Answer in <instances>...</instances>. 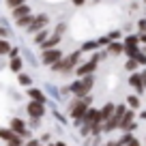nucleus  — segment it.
<instances>
[{"mask_svg":"<svg viewBox=\"0 0 146 146\" xmlns=\"http://www.w3.org/2000/svg\"><path fill=\"white\" fill-rule=\"evenodd\" d=\"M90 88H92V75H82V80H78V82L73 84L71 90L78 97H86L90 92Z\"/></svg>","mask_w":146,"mask_h":146,"instance_id":"obj_1","label":"nucleus"},{"mask_svg":"<svg viewBox=\"0 0 146 146\" xmlns=\"http://www.w3.org/2000/svg\"><path fill=\"white\" fill-rule=\"evenodd\" d=\"M88 110V99L86 97H78V99L71 103V116L73 118H82Z\"/></svg>","mask_w":146,"mask_h":146,"instance_id":"obj_2","label":"nucleus"},{"mask_svg":"<svg viewBox=\"0 0 146 146\" xmlns=\"http://www.w3.org/2000/svg\"><path fill=\"white\" fill-rule=\"evenodd\" d=\"M75 62H78V54H71V56H67V58H60L56 64H52L54 67V71H60V73H67V71H71L73 67H75Z\"/></svg>","mask_w":146,"mask_h":146,"instance_id":"obj_3","label":"nucleus"},{"mask_svg":"<svg viewBox=\"0 0 146 146\" xmlns=\"http://www.w3.org/2000/svg\"><path fill=\"white\" fill-rule=\"evenodd\" d=\"M123 114H125V108H116V110H114V114H112V118H110L108 123L103 125V131H110V129L118 127V125H120V118H123Z\"/></svg>","mask_w":146,"mask_h":146,"instance_id":"obj_4","label":"nucleus"},{"mask_svg":"<svg viewBox=\"0 0 146 146\" xmlns=\"http://www.w3.org/2000/svg\"><path fill=\"white\" fill-rule=\"evenodd\" d=\"M58 60H60V52L56 47L54 50H43V62L45 64H56Z\"/></svg>","mask_w":146,"mask_h":146,"instance_id":"obj_5","label":"nucleus"},{"mask_svg":"<svg viewBox=\"0 0 146 146\" xmlns=\"http://www.w3.org/2000/svg\"><path fill=\"white\" fill-rule=\"evenodd\" d=\"M28 112H30L32 118H41V116L45 114V108H43L41 101H32V103L28 105Z\"/></svg>","mask_w":146,"mask_h":146,"instance_id":"obj_6","label":"nucleus"},{"mask_svg":"<svg viewBox=\"0 0 146 146\" xmlns=\"http://www.w3.org/2000/svg\"><path fill=\"white\" fill-rule=\"evenodd\" d=\"M45 24H47V15H39V17L32 19V24L28 26V30H30V32H39V30H43Z\"/></svg>","mask_w":146,"mask_h":146,"instance_id":"obj_7","label":"nucleus"},{"mask_svg":"<svg viewBox=\"0 0 146 146\" xmlns=\"http://www.w3.org/2000/svg\"><path fill=\"white\" fill-rule=\"evenodd\" d=\"M0 137L7 140L9 144H19V135L15 131H9V129H0Z\"/></svg>","mask_w":146,"mask_h":146,"instance_id":"obj_8","label":"nucleus"},{"mask_svg":"<svg viewBox=\"0 0 146 146\" xmlns=\"http://www.w3.org/2000/svg\"><path fill=\"white\" fill-rule=\"evenodd\" d=\"M114 110H116L114 105H112V103H108V105H105V108H103V110L99 112V116H101V123H103V125L108 123L110 118H112V114H114Z\"/></svg>","mask_w":146,"mask_h":146,"instance_id":"obj_9","label":"nucleus"},{"mask_svg":"<svg viewBox=\"0 0 146 146\" xmlns=\"http://www.w3.org/2000/svg\"><path fill=\"white\" fill-rule=\"evenodd\" d=\"M11 129H13L17 135H26V133H28V131H26V125H24L19 118H13V120H11Z\"/></svg>","mask_w":146,"mask_h":146,"instance_id":"obj_10","label":"nucleus"},{"mask_svg":"<svg viewBox=\"0 0 146 146\" xmlns=\"http://www.w3.org/2000/svg\"><path fill=\"white\" fill-rule=\"evenodd\" d=\"M26 15H30V9H28L26 5H19V7H15V9H13V17H15V19L26 17Z\"/></svg>","mask_w":146,"mask_h":146,"instance_id":"obj_11","label":"nucleus"},{"mask_svg":"<svg viewBox=\"0 0 146 146\" xmlns=\"http://www.w3.org/2000/svg\"><path fill=\"white\" fill-rule=\"evenodd\" d=\"M95 67H97V58H92L88 64L80 67V69H78V73H80V75H88V73H92V71H95Z\"/></svg>","mask_w":146,"mask_h":146,"instance_id":"obj_12","label":"nucleus"},{"mask_svg":"<svg viewBox=\"0 0 146 146\" xmlns=\"http://www.w3.org/2000/svg\"><path fill=\"white\" fill-rule=\"evenodd\" d=\"M58 41H60V35L52 36V39H47V41H43V43H41V50H54V47L58 45Z\"/></svg>","mask_w":146,"mask_h":146,"instance_id":"obj_13","label":"nucleus"},{"mask_svg":"<svg viewBox=\"0 0 146 146\" xmlns=\"http://www.w3.org/2000/svg\"><path fill=\"white\" fill-rule=\"evenodd\" d=\"M28 95L32 97V101H41V103H43V101H45V97H43V92H41V90H36V88H30V90H28Z\"/></svg>","mask_w":146,"mask_h":146,"instance_id":"obj_14","label":"nucleus"},{"mask_svg":"<svg viewBox=\"0 0 146 146\" xmlns=\"http://www.w3.org/2000/svg\"><path fill=\"white\" fill-rule=\"evenodd\" d=\"M32 19H35L32 15H26V17H19V19H17V26H30V24H32Z\"/></svg>","mask_w":146,"mask_h":146,"instance_id":"obj_15","label":"nucleus"},{"mask_svg":"<svg viewBox=\"0 0 146 146\" xmlns=\"http://www.w3.org/2000/svg\"><path fill=\"white\" fill-rule=\"evenodd\" d=\"M11 47H9V41L7 39H0V54H9Z\"/></svg>","mask_w":146,"mask_h":146,"instance_id":"obj_16","label":"nucleus"},{"mask_svg":"<svg viewBox=\"0 0 146 146\" xmlns=\"http://www.w3.org/2000/svg\"><path fill=\"white\" fill-rule=\"evenodd\" d=\"M11 69H13V71H22V60H19L17 56H13V60H11Z\"/></svg>","mask_w":146,"mask_h":146,"instance_id":"obj_17","label":"nucleus"},{"mask_svg":"<svg viewBox=\"0 0 146 146\" xmlns=\"http://www.w3.org/2000/svg\"><path fill=\"white\" fill-rule=\"evenodd\" d=\"M120 50H123V45H120V43H112V47H110V54H120Z\"/></svg>","mask_w":146,"mask_h":146,"instance_id":"obj_18","label":"nucleus"},{"mask_svg":"<svg viewBox=\"0 0 146 146\" xmlns=\"http://www.w3.org/2000/svg\"><path fill=\"white\" fill-rule=\"evenodd\" d=\"M19 84H24V86H28V84H30V78H28V75H26V73H19Z\"/></svg>","mask_w":146,"mask_h":146,"instance_id":"obj_19","label":"nucleus"},{"mask_svg":"<svg viewBox=\"0 0 146 146\" xmlns=\"http://www.w3.org/2000/svg\"><path fill=\"white\" fill-rule=\"evenodd\" d=\"M35 41H36V43H43V41H45V30H41V32H36V36H35Z\"/></svg>","mask_w":146,"mask_h":146,"instance_id":"obj_20","label":"nucleus"},{"mask_svg":"<svg viewBox=\"0 0 146 146\" xmlns=\"http://www.w3.org/2000/svg\"><path fill=\"white\" fill-rule=\"evenodd\" d=\"M7 5L11 7V9H15V7H19V5H24V0H7Z\"/></svg>","mask_w":146,"mask_h":146,"instance_id":"obj_21","label":"nucleus"},{"mask_svg":"<svg viewBox=\"0 0 146 146\" xmlns=\"http://www.w3.org/2000/svg\"><path fill=\"white\" fill-rule=\"evenodd\" d=\"M129 105H131V108H137V105H140L137 97H129Z\"/></svg>","mask_w":146,"mask_h":146,"instance_id":"obj_22","label":"nucleus"},{"mask_svg":"<svg viewBox=\"0 0 146 146\" xmlns=\"http://www.w3.org/2000/svg\"><path fill=\"white\" fill-rule=\"evenodd\" d=\"M97 47V43H86V45H84V52H88V50H95Z\"/></svg>","mask_w":146,"mask_h":146,"instance_id":"obj_23","label":"nucleus"},{"mask_svg":"<svg viewBox=\"0 0 146 146\" xmlns=\"http://www.w3.org/2000/svg\"><path fill=\"white\" fill-rule=\"evenodd\" d=\"M142 86L146 88V73H144V75H142Z\"/></svg>","mask_w":146,"mask_h":146,"instance_id":"obj_24","label":"nucleus"},{"mask_svg":"<svg viewBox=\"0 0 146 146\" xmlns=\"http://www.w3.org/2000/svg\"><path fill=\"white\" fill-rule=\"evenodd\" d=\"M129 146H140V144H137L135 140H131V142H129Z\"/></svg>","mask_w":146,"mask_h":146,"instance_id":"obj_25","label":"nucleus"},{"mask_svg":"<svg viewBox=\"0 0 146 146\" xmlns=\"http://www.w3.org/2000/svg\"><path fill=\"white\" fill-rule=\"evenodd\" d=\"M73 2H75V5H84V0H73Z\"/></svg>","mask_w":146,"mask_h":146,"instance_id":"obj_26","label":"nucleus"},{"mask_svg":"<svg viewBox=\"0 0 146 146\" xmlns=\"http://www.w3.org/2000/svg\"><path fill=\"white\" fill-rule=\"evenodd\" d=\"M5 35H7V32H5V30H2V28H0V36H5Z\"/></svg>","mask_w":146,"mask_h":146,"instance_id":"obj_27","label":"nucleus"},{"mask_svg":"<svg viewBox=\"0 0 146 146\" xmlns=\"http://www.w3.org/2000/svg\"><path fill=\"white\" fill-rule=\"evenodd\" d=\"M28 146H36V142H30V144H28Z\"/></svg>","mask_w":146,"mask_h":146,"instance_id":"obj_28","label":"nucleus"},{"mask_svg":"<svg viewBox=\"0 0 146 146\" xmlns=\"http://www.w3.org/2000/svg\"><path fill=\"white\" fill-rule=\"evenodd\" d=\"M56 146H64V144H62V142H58V144H56Z\"/></svg>","mask_w":146,"mask_h":146,"instance_id":"obj_29","label":"nucleus"},{"mask_svg":"<svg viewBox=\"0 0 146 146\" xmlns=\"http://www.w3.org/2000/svg\"><path fill=\"white\" fill-rule=\"evenodd\" d=\"M108 146H118V144H108Z\"/></svg>","mask_w":146,"mask_h":146,"instance_id":"obj_30","label":"nucleus"}]
</instances>
